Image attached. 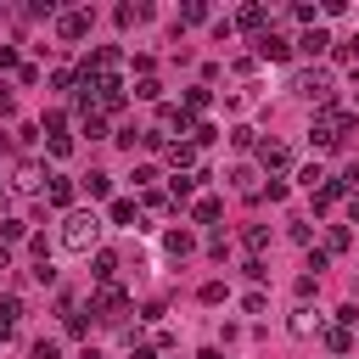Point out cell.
<instances>
[{
  "mask_svg": "<svg viewBox=\"0 0 359 359\" xmlns=\"http://www.w3.org/2000/svg\"><path fill=\"white\" fill-rule=\"evenodd\" d=\"M348 129H353V107H320L314 112V123H309V140L320 146V151H331V146H342L348 140Z\"/></svg>",
  "mask_w": 359,
  "mask_h": 359,
  "instance_id": "cell-1",
  "label": "cell"
},
{
  "mask_svg": "<svg viewBox=\"0 0 359 359\" xmlns=\"http://www.w3.org/2000/svg\"><path fill=\"white\" fill-rule=\"evenodd\" d=\"M95 241H101V219H95V208H73L67 219H62V247L67 252H95Z\"/></svg>",
  "mask_w": 359,
  "mask_h": 359,
  "instance_id": "cell-2",
  "label": "cell"
},
{
  "mask_svg": "<svg viewBox=\"0 0 359 359\" xmlns=\"http://www.w3.org/2000/svg\"><path fill=\"white\" fill-rule=\"evenodd\" d=\"M292 95H303V101H314V107H331V95H337L331 67H297V73H292Z\"/></svg>",
  "mask_w": 359,
  "mask_h": 359,
  "instance_id": "cell-3",
  "label": "cell"
},
{
  "mask_svg": "<svg viewBox=\"0 0 359 359\" xmlns=\"http://www.w3.org/2000/svg\"><path fill=\"white\" fill-rule=\"evenodd\" d=\"M90 314L107 320V325H123V320H129V292H123V286H101L95 303H90Z\"/></svg>",
  "mask_w": 359,
  "mask_h": 359,
  "instance_id": "cell-4",
  "label": "cell"
},
{
  "mask_svg": "<svg viewBox=\"0 0 359 359\" xmlns=\"http://www.w3.org/2000/svg\"><path fill=\"white\" fill-rule=\"evenodd\" d=\"M292 56V45L275 34V28H264V34H252V62H286Z\"/></svg>",
  "mask_w": 359,
  "mask_h": 359,
  "instance_id": "cell-5",
  "label": "cell"
},
{
  "mask_svg": "<svg viewBox=\"0 0 359 359\" xmlns=\"http://www.w3.org/2000/svg\"><path fill=\"white\" fill-rule=\"evenodd\" d=\"M286 325H292V337H320V331H325V314H320V309H309V303H297Z\"/></svg>",
  "mask_w": 359,
  "mask_h": 359,
  "instance_id": "cell-6",
  "label": "cell"
},
{
  "mask_svg": "<svg viewBox=\"0 0 359 359\" xmlns=\"http://www.w3.org/2000/svg\"><path fill=\"white\" fill-rule=\"evenodd\" d=\"M84 34H90V11H62V17H56V39L73 45V39H84Z\"/></svg>",
  "mask_w": 359,
  "mask_h": 359,
  "instance_id": "cell-7",
  "label": "cell"
},
{
  "mask_svg": "<svg viewBox=\"0 0 359 359\" xmlns=\"http://www.w3.org/2000/svg\"><path fill=\"white\" fill-rule=\"evenodd\" d=\"M258 168H269V174H286V168H292V151H286L280 140H264V146H258Z\"/></svg>",
  "mask_w": 359,
  "mask_h": 359,
  "instance_id": "cell-8",
  "label": "cell"
},
{
  "mask_svg": "<svg viewBox=\"0 0 359 359\" xmlns=\"http://www.w3.org/2000/svg\"><path fill=\"white\" fill-rule=\"evenodd\" d=\"M45 180H50V174H45L34 157H28V163H17V174H11V185H17V191H39Z\"/></svg>",
  "mask_w": 359,
  "mask_h": 359,
  "instance_id": "cell-9",
  "label": "cell"
},
{
  "mask_svg": "<svg viewBox=\"0 0 359 359\" xmlns=\"http://www.w3.org/2000/svg\"><path fill=\"white\" fill-rule=\"evenodd\" d=\"M264 17H269V11H264L258 0H247V6L236 11V22H230V28H252V34H264Z\"/></svg>",
  "mask_w": 359,
  "mask_h": 359,
  "instance_id": "cell-10",
  "label": "cell"
},
{
  "mask_svg": "<svg viewBox=\"0 0 359 359\" xmlns=\"http://www.w3.org/2000/svg\"><path fill=\"white\" fill-rule=\"evenodd\" d=\"M325 45H331V34H325V28H320V22H314V28H303V34H297V50H303V56H320V50H325Z\"/></svg>",
  "mask_w": 359,
  "mask_h": 359,
  "instance_id": "cell-11",
  "label": "cell"
},
{
  "mask_svg": "<svg viewBox=\"0 0 359 359\" xmlns=\"http://www.w3.org/2000/svg\"><path fill=\"white\" fill-rule=\"evenodd\" d=\"M163 247H168V258H191V252H196V236H191V230H168Z\"/></svg>",
  "mask_w": 359,
  "mask_h": 359,
  "instance_id": "cell-12",
  "label": "cell"
},
{
  "mask_svg": "<svg viewBox=\"0 0 359 359\" xmlns=\"http://www.w3.org/2000/svg\"><path fill=\"white\" fill-rule=\"evenodd\" d=\"M90 275H95L101 286H112V275H118V252H101V247H95V258H90Z\"/></svg>",
  "mask_w": 359,
  "mask_h": 359,
  "instance_id": "cell-13",
  "label": "cell"
},
{
  "mask_svg": "<svg viewBox=\"0 0 359 359\" xmlns=\"http://www.w3.org/2000/svg\"><path fill=\"white\" fill-rule=\"evenodd\" d=\"M50 202L73 213V180H67V174H50Z\"/></svg>",
  "mask_w": 359,
  "mask_h": 359,
  "instance_id": "cell-14",
  "label": "cell"
},
{
  "mask_svg": "<svg viewBox=\"0 0 359 359\" xmlns=\"http://www.w3.org/2000/svg\"><path fill=\"white\" fill-rule=\"evenodd\" d=\"M219 213H224V202H219V196H202V202H191V219H196V224H213Z\"/></svg>",
  "mask_w": 359,
  "mask_h": 359,
  "instance_id": "cell-15",
  "label": "cell"
},
{
  "mask_svg": "<svg viewBox=\"0 0 359 359\" xmlns=\"http://www.w3.org/2000/svg\"><path fill=\"white\" fill-rule=\"evenodd\" d=\"M320 337H325V348H331V353H348V348H353V331H348V325H325Z\"/></svg>",
  "mask_w": 359,
  "mask_h": 359,
  "instance_id": "cell-16",
  "label": "cell"
},
{
  "mask_svg": "<svg viewBox=\"0 0 359 359\" xmlns=\"http://www.w3.org/2000/svg\"><path fill=\"white\" fill-rule=\"evenodd\" d=\"M17 320H22V297H17V292H6V297H0V331H11Z\"/></svg>",
  "mask_w": 359,
  "mask_h": 359,
  "instance_id": "cell-17",
  "label": "cell"
},
{
  "mask_svg": "<svg viewBox=\"0 0 359 359\" xmlns=\"http://www.w3.org/2000/svg\"><path fill=\"white\" fill-rule=\"evenodd\" d=\"M230 185H236L241 196H258V174H252L247 163H241V168H230Z\"/></svg>",
  "mask_w": 359,
  "mask_h": 359,
  "instance_id": "cell-18",
  "label": "cell"
},
{
  "mask_svg": "<svg viewBox=\"0 0 359 359\" xmlns=\"http://www.w3.org/2000/svg\"><path fill=\"white\" fill-rule=\"evenodd\" d=\"M348 241H353V236H348V224H331V230H325V247H320V252H325V258H331V252H348Z\"/></svg>",
  "mask_w": 359,
  "mask_h": 359,
  "instance_id": "cell-19",
  "label": "cell"
},
{
  "mask_svg": "<svg viewBox=\"0 0 359 359\" xmlns=\"http://www.w3.org/2000/svg\"><path fill=\"white\" fill-rule=\"evenodd\" d=\"M168 163H174V168H191V163H196V146H191V140H174V146H168Z\"/></svg>",
  "mask_w": 359,
  "mask_h": 359,
  "instance_id": "cell-20",
  "label": "cell"
},
{
  "mask_svg": "<svg viewBox=\"0 0 359 359\" xmlns=\"http://www.w3.org/2000/svg\"><path fill=\"white\" fill-rule=\"evenodd\" d=\"M84 191H90V196H107V191H112V174L90 168V174H84Z\"/></svg>",
  "mask_w": 359,
  "mask_h": 359,
  "instance_id": "cell-21",
  "label": "cell"
},
{
  "mask_svg": "<svg viewBox=\"0 0 359 359\" xmlns=\"http://www.w3.org/2000/svg\"><path fill=\"white\" fill-rule=\"evenodd\" d=\"M331 185H337V191H348V196H359V163H348V168H342Z\"/></svg>",
  "mask_w": 359,
  "mask_h": 359,
  "instance_id": "cell-22",
  "label": "cell"
},
{
  "mask_svg": "<svg viewBox=\"0 0 359 359\" xmlns=\"http://www.w3.org/2000/svg\"><path fill=\"white\" fill-rule=\"evenodd\" d=\"M151 17V6H118V22L123 28H135V22H146Z\"/></svg>",
  "mask_w": 359,
  "mask_h": 359,
  "instance_id": "cell-23",
  "label": "cell"
},
{
  "mask_svg": "<svg viewBox=\"0 0 359 359\" xmlns=\"http://www.w3.org/2000/svg\"><path fill=\"white\" fill-rule=\"evenodd\" d=\"M230 146H236V151H252V146H258V135H252L247 123H236V129H230Z\"/></svg>",
  "mask_w": 359,
  "mask_h": 359,
  "instance_id": "cell-24",
  "label": "cell"
},
{
  "mask_svg": "<svg viewBox=\"0 0 359 359\" xmlns=\"http://www.w3.org/2000/svg\"><path fill=\"white\" fill-rule=\"evenodd\" d=\"M297 185H309V191H320V185H325V168H320V163H309V168H297Z\"/></svg>",
  "mask_w": 359,
  "mask_h": 359,
  "instance_id": "cell-25",
  "label": "cell"
},
{
  "mask_svg": "<svg viewBox=\"0 0 359 359\" xmlns=\"http://www.w3.org/2000/svg\"><path fill=\"white\" fill-rule=\"evenodd\" d=\"M22 236H28V224H22V219H0V241H6V247H11V241H22Z\"/></svg>",
  "mask_w": 359,
  "mask_h": 359,
  "instance_id": "cell-26",
  "label": "cell"
},
{
  "mask_svg": "<svg viewBox=\"0 0 359 359\" xmlns=\"http://www.w3.org/2000/svg\"><path fill=\"white\" fill-rule=\"evenodd\" d=\"M213 95H208V84H196V90H185V112H202Z\"/></svg>",
  "mask_w": 359,
  "mask_h": 359,
  "instance_id": "cell-27",
  "label": "cell"
},
{
  "mask_svg": "<svg viewBox=\"0 0 359 359\" xmlns=\"http://www.w3.org/2000/svg\"><path fill=\"white\" fill-rule=\"evenodd\" d=\"M337 196H342V191H337V185H331V180H325V185H320V191H314V213H325V208H331V202H337Z\"/></svg>",
  "mask_w": 359,
  "mask_h": 359,
  "instance_id": "cell-28",
  "label": "cell"
},
{
  "mask_svg": "<svg viewBox=\"0 0 359 359\" xmlns=\"http://www.w3.org/2000/svg\"><path fill=\"white\" fill-rule=\"evenodd\" d=\"M157 95H163L157 79H140V84H135V101H157Z\"/></svg>",
  "mask_w": 359,
  "mask_h": 359,
  "instance_id": "cell-29",
  "label": "cell"
},
{
  "mask_svg": "<svg viewBox=\"0 0 359 359\" xmlns=\"http://www.w3.org/2000/svg\"><path fill=\"white\" fill-rule=\"evenodd\" d=\"M84 135H90V140H107V118L90 112V118H84Z\"/></svg>",
  "mask_w": 359,
  "mask_h": 359,
  "instance_id": "cell-30",
  "label": "cell"
},
{
  "mask_svg": "<svg viewBox=\"0 0 359 359\" xmlns=\"http://www.w3.org/2000/svg\"><path fill=\"white\" fill-rule=\"evenodd\" d=\"M112 224H135V202L118 196V202H112Z\"/></svg>",
  "mask_w": 359,
  "mask_h": 359,
  "instance_id": "cell-31",
  "label": "cell"
},
{
  "mask_svg": "<svg viewBox=\"0 0 359 359\" xmlns=\"http://www.w3.org/2000/svg\"><path fill=\"white\" fill-rule=\"evenodd\" d=\"M191 140H196V146H213V140H219V129H213V123H196V129H191Z\"/></svg>",
  "mask_w": 359,
  "mask_h": 359,
  "instance_id": "cell-32",
  "label": "cell"
},
{
  "mask_svg": "<svg viewBox=\"0 0 359 359\" xmlns=\"http://www.w3.org/2000/svg\"><path fill=\"white\" fill-rule=\"evenodd\" d=\"M45 146H50V157H67V151H73V135H50Z\"/></svg>",
  "mask_w": 359,
  "mask_h": 359,
  "instance_id": "cell-33",
  "label": "cell"
},
{
  "mask_svg": "<svg viewBox=\"0 0 359 359\" xmlns=\"http://www.w3.org/2000/svg\"><path fill=\"white\" fill-rule=\"evenodd\" d=\"M191 185H196V174H191V180H174V185H168V202H185V196H191Z\"/></svg>",
  "mask_w": 359,
  "mask_h": 359,
  "instance_id": "cell-34",
  "label": "cell"
},
{
  "mask_svg": "<svg viewBox=\"0 0 359 359\" xmlns=\"http://www.w3.org/2000/svg\"><path fill=\"white\" fill-rule=\"evenodd\" d=\"M247 247H252V252H264V247H269V230H264V224H252V230H247Z\"/></svg>",
  "mask_w": 359,
  "mask_h": 359,
  "instance_id": "cell-35",
  "label": "cell"
},
{
  "mask_svg": "<svg viewBox=\"0 0 359 359\" xmlns=\"http://www.w3.org/2000/svg\"><path fill=\"white\" fill-rule=\"evenodd\" d=\"M224 297H230L224 280H208V286H202V303H224Z\"/></svg>",
  "mask_w": 359,
  "mask_h": 359,
  "instance_id": "cell-36",
  "label": "cell"
},
{
  "mask_svg": "<svg viewBox=\"0 0 359 359\" xmlns=\"http://www.w3.org/2000/svg\"><path fill=\"white\" fill-rule=\"evenodd\" d=\"M241 309H247V314H264V309H269V297H264V292H247V297H241Z\"/></svg>",
  "mask_w": 359,
  "mask_h": 359,
  "instance_id": "cell-37",
  "label": "cell"
},
{
  "mask_svg": "<svg viewBox=\"0 0 359 359\" xmlns=\"http://www.w3.org/2000/svg\"><path fill=\"white\" fill-rule=\"evenodd\" d=\"M34 359H62V348H56L50 337H39V342H34Z\"/></svg>",
  "mask_w": 359,
  "mask_h": 359,
  "instance_id": "cell-38",
  "label": "cell"
},
{
  "mask_svg": "<svg viewBox=\"0 0 359 359\" xmlns=\"http://www.w3.org/2000/svg\"><path fill=\"white\" fill-rule=\"evenodd\" d=\"M202 17H208V6H202V0H191V6L180 11V22H202Z\"/></svg>",
  "mask_w": 359,
  "mask_h": 359,
  "instance_id": "cell-39",
  "label": "cell"
},
{
  "mask_svg": "<svg viewBox=\"0 0 359 359\" xmlns=\"http://www.w3.org/2000/svg\"><path fill=\"white\" fill-rule=\"evenodd\" d=\"M241 269H247V280H264V275H269V264H264V258H247Z\"/></svg>",
  "mask_w": 359,
  "mask_h": 359,
  "instance_id": "cell-40",
  "label": "cell"
},
{
  "mask_svg": "<svg viewBox=\"0 0 359 359\" xmlns=\"http://www.w3.org/2000/svg\"><path fill=\"white\" fill-rule=\"evenodd\" d=\"M337 62H359V34H353L348 45H337Z\"/></svg>",
  "mask_w": 359,
  "mask_h": 359,
  "instance_id": "cell-41",
  "label": "cell"
},
{
  "mask_svg": "<svg viewBox=\"0 0 359 359\" xmlns=\"http://www.w3.org/2000/svg\"><path fill=\"white\" fill-rule=\"evenodd\" d=\"M129 359H157V348H151V342H135V353H129Z\"/></svg>",
  "mask_w": 359,
  "mask_h": 359,
  "instance_id": "cell-42",
  "label": "cell"
},
{
  "mask_svg": "<svg viewBox=\"0 0 359 359\" xmlns=\"http://www.w3.org/2000/svg\"><path fill=\"white\" fill-rule=\"evenodd\" d=\"M348 219H353V224H359V196H348Z\"/></svg>",
  "mask_w": 359,
  "mask_h": 359,
  "instance_id": "cell-43",
  "label": "cell"
},
{
  "mask_svg": "<svg viewBox=\"0 0 359 359\" xmlns=\"http://www.w3.org/2000/svg\"><path fill=\"white\" fill-rule=\"evenodd\" d=\"M79 359H107V353H101V348H84V353H79Z\"/></svg>",
  "mask_w": 359,
  "mask_h": 359,
  "instance_id": "cell-44",
  "label": "cell"
},
{
  "mask_svg": "<svg viewBox=\"0 0 359 359\" xmlns=\"http://www.w3.org/2000/svg\"><path fill=\"white\" fill-rule=\"evenodd\" d=\"M196 359H224V353H219V348H202V353H196Z\"/></svg>",
  "mask_w": 359,
  "mask_h": 359,
  "instance_id": "cell-45",
  "label": "cell"
},
{
  "mask_svg": "<svg viewBox=\"0 0 359 359\" xmlns=\"http://www.w3.org/2000/svg\"><path fill=\"white\" fill-rule=\"evenodd\" d=\"M6 258H11V247H6V241H0V269H6Z\"/></svg>",
  "mask_w": 359,
  "mask_h": 359,
  "instance_id": "cell-46",
  "label": "cell"
},
{
  "mask_svg": "<svg viewBox=\"0 0 359 359\" xmlns=\"http://www.w3.org/2000/svg\"><path fill=\"white\" fill-rule=\"evenodd\" d=\"M0 151H11V135H0Z\"/></svg>",
  "mask_w": 359,
  "mask_h": 359,
  "instance_id": "cell-47",
  "label": "cell"
},
{
  "mask_svg": "<svg viewBox=\"0 0 359 359\" xmlns=\"http://www.w3.org/2000/svg\"><path fill=\"white\" fill-rule=\"evenodd\" d=\"M353 112H359V84H353Z\"/></svg>",
  "mask_w": 359,
  "mask_h": 359,
  "instance_id": "cell-48",
  "label": "cell"
},
{
  "mask_svg": "<svg viewBox=\"0 0 359 359\" xmlns=\"http://www.w3.org/2000/svg\"><path fill=\"white\" fill-rule=\"evenodd\" d=\"M0 337H6V331H0Z\"/></svg>",
  "mask_w": 359,
  "mask_h": 359,
  "instance_id": "cell-49",
  "label": "cell"
}]
</instances>
